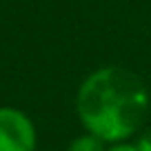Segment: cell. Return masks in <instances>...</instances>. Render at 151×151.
<instances>
[{"label":"cell","mask_w":151,"mask_h":151,"mask_svg":"<svg viewBox=\"0 0 151 151\" xmlns=\"http://www.w3.org/2000/svg\"><path fill=\"white\" fill-rule=\"evenodd\" d=\"M149 109V91L124 67H100L82 80L76 111L82 127L100 140L127 142L140 129Z\"/></svg>","instance_id":"6da1fadb"},{"label":"cell","mask_w":151,"mask_h":151,"mask_svg":"<svg viewBox=\"0 0 151 151\" xmlns=\"http://www.w3.org/2000/svg\"><path fill=\"white\" fill-rule=\"evenodd\" d=\"M36 124L16 107H0V151H36Z\"/></svg>","instance_id":"7a4b0ae2"},{"label":"cell","mask_w":151,"mask_h":151,"mask_svg":"<svg viewBox=\"0 0 151 151\" xmlns=\"http://www.w3.org/2000/svg\"><path fill=\"white\" fill-rule=\"evenodd\" d=\"M107 142L100 140L98 136L87 131L85 136H78L76 140H71V145L67 147V151H107Z\"/></svg>","instance_id":"3957f363"},{"label":"cell","mask_w":151,"mask_h":151,"mask_svg":"<svg viewBox=\"0 0 151 151\" xmlns=\"http://www.w3.org/2000/svg\"><path fill=\"white\" fill-rule=\"evenodd\" d=\"M136 147H138L140 151H151V129H145V131L140 133Z\"/></svg>","instance_id":"277c9868"},{"label":"cell","mask_w":151,"mask_h":151,"mask_svg":"<svg viewBox=\"0 0 151 151\" xmlns=\"http://www.w3.org/2000/svg\"><path fill=\"white\" fill-rule=\"evenodd\" d=\"M107 151H140L136 145H129V142H116V145H111Z\"/></svg>","instance_id":"5b68a950"}]
</instances>
